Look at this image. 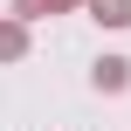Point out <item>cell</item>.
I'll list each match as a JSON object with an SVG mask.
<instances>
[{"mask_svg": "<svg viewBox=\"0 0 131 131\" xmlns=\"http://www.w3.org/2000/svg\"><path fill=\"white\" fill-rule=\"evenodd\" d=\"M28 48H35V28L21 14H0V62H28Z\"/></svg>", "mask_w": 131, "mask_h": 131, "instance_id": "cell-1", "label": "cell"}, {"mask_svg": "<svg viewBox=\"0 0 131 131\" xmlns=\"http://www.w3.org/2000/svg\"><path fill=\"white\" fill-rule=\"evenodd\" d=\"M97 28H131V0H83Z\"/></svg>", "mask_w": 131, "mask_h": 131, "instance_id": "cell-3", "label": "cell"}, {"mask_svg": "<svg viewBox=\"0 0 131 131\" xmlns=\"http://www.w3.org/2000/svg\"><path fill=\"white\" fill-rule=\"evenodd\" d=\"M90 83H97V90H111V97H117V90H131V62H124V55H104V62H97V69H90Z\"/></svg>", "mask_w": 131, "mask_h": 131, "instance_id": "cell-2", "label": "cell"}, {"mask_svg": "<svg viewBox=\"0 0 131 131\" xmlns=\"http://www.w3.org/2000/svg\"><path fill=\"white\" fill-rule=\"evenodd\" d=\"M69 7H83V0H14V14H21L28 28H35L41 14H69Z\"/></svg>", "mask_w": 131, "mask_h": 131, "instance_id": "cell-4", "label": "cell"}]
</instances>
